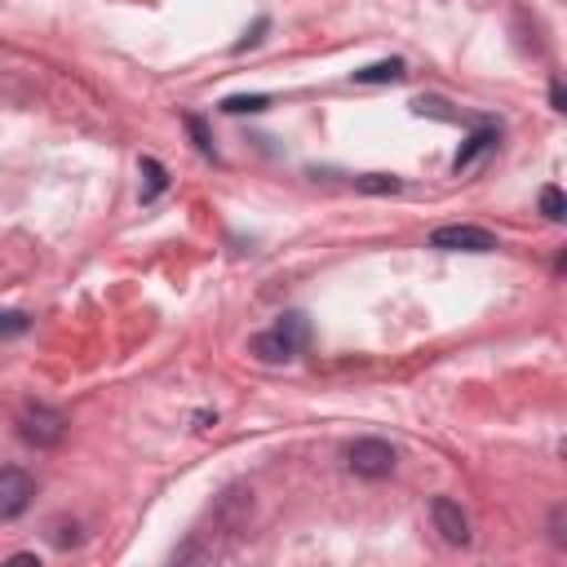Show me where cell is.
Masks as SVG:
<instances>
[{"instance_id": "obj_1", "label": "cell", "mask_w": 567, "mask_h": 567, "mask_svg": "<svg viewBox=\"0 0 567 567\" xmlns=\"http://www.w3.org/2000/svg\"><path fill=\"white\" fill-rule=\"evenodd\" d=\"M306 337H310L306 319L301 315H284L275 328H266V332H257L248 341V354H257L261 363H284V359H292L306 346Z\"/></svg>"}, {"instance_id": "obj_2", "label": "cell", "mask_w": 567, "mask_h": 567, "mask_svg": "<svg viewBox=\"0 0 567 567\" xmlns=\"http://www.w3.org/2000/svg\"><path fill=\"white\" fill-rule=\"evenodd\" d=\"M18 434H22V443H31V447H53V443H62V434H66V416L53 412V408H44V403H31V408H22V416H18Z\"/></svg>"}, {"instance_id": "obj_3", "label": "cell", "mask_w": 567, "mask_h": 567, "mask_svg": "<svg viewBox=\"0 0 567 567\" xmlns=\"http://www.w3.org/2000/svg\"><path fill=\"white\" fill-rule=\"evenodd\" d=\"M346 461H350V470L359 478H385V474H394L399 456H394V447L385 439H359V443H350Z\"/></svg>"}, {"instance_id": "obj_4", "label": "cell", "mask_w": 567, "mask_h": 567, "mask_svg": "<svg viewBox=\"0 0 567 567\" xmlns=\"http://www.w3.org/2000/svg\"><path fill=\"white\" fill-rule=\"evenodd\" d=\"M430 248L443 252H496V235L483 226H439L430 235Z\"/></svg>"}, {"instance_id": "obj_5", "label": "cell", "mask_w": 567, "mask_h": 567, "mask_svg": "<svg viewBox=\"0 0 567 567\" xmlns=\"http://www.w3.org/2000/svg\"><path fill=\"white\" fill-rule=\"evenodd\" d=\"M35 496V483L18 465H0V518H18Z\"/></svg>"}, {"instance_id": "obj_6", "label": "cell", "mask_w": 567, "mask_h": 567, "mask_svg": "<svg viewBox=\"0 0 567 567\" xmlns=\"http://www.w3.org/2000/svg\"><path fill=\"white\" fill-rule=\"evenodd\" d=\"M430 518H434V532H439L447 545H470V518H465V509H461L452 496H434Z\"/></svg>"}, {"instance_id": "obj_7", "label": "cell", "mask_w": 567, "mask_h": 567, "mask_svg": "<svg viewBox=\"0 0 567 567\" xmlns=\"http://www.w3.org/2000/svg\"><path fill=\"white\" fill-rule=\"evenodd\" d=\"M399 75H403V62L390 58V62H372V66L354 71V84H390V80H399Z\"/></svg>"}, {"instance_id": "obj_8", "label": "cell", "mask_w": 567, "mask_h": 567, "mask_svg": "<svg viewBox=\"0 0 567 567\" xmlns=\"http://www.w3.org/2000/svg\"><path fill=\"white\" fill-rule=\"evenodd\" d=\"M492 142H496V128H478V133H470V137H465V146L456 151V159H452V164H456V168L474 164V159H478V155H483Z\"/></svg>"}, {"instance_id": "obj_9", "label": "cell", "mask_w": 567, "mask_h": 567, "mask_svg": "<svg viewBox=\"0 0 567 567\" xmlns=\"http://www.w3.org/2000/svg\"><path fill=\"white\" fill-rule=\"evenodd\" d=\"M142 173H146V190H142V199H155V195L168 186V173H164V164H159V159H151V155L142 159Z\"/></svg>"}, {"instance_id": "obj_10", "label": "cell", "mask_w": 567, "mask_h": 567, "mask_svg": "<svg viewBox=\"0 0 567 567\" xmlns=\"http://www.w3.org/2000/svg\"><path fill=\"white\" fill-rule=\"evenodd\" d=\"M266 106H270V97H266V93H248V97L239 93V97H226V102H221V111H230V115H244V111H266Z\"/></svg>"}, {"instance_id": "obj_11", "label": "cell", "mask_w": 567, "mask_h": 567, "mask_svg": "<svg viewBox=\"0 0 567 567\" xmlns=\"http://www.w3.org/2000/svg\"><path fill=\"white\" fill-rule=\"evenodd\" d=\"M540 213H545L549 221H563L567 204H563V190H558V186H545V190H540Z\"/></svg>"}, {"instance_id": "obj_12", "label": "cell", "mask_w": 567, "mask_h": 567, "mask_svg": "<svg viewBox=\"0 0 567 567\" xmlns=\"http://www.w3.org/2000/svg\"><path fill=\"white\" fill-rule=\"evenodd\" d=\"M31 328V319L22 310H0V337H22Z\"/></svg>"}, {"instance_id": "obj_13", "label": "cell", "mask_w": 567, "mask_h": 567, "mask_svg": "<svg viewBox=\"0 0 567 567\" xmlns=\"http://www.w3.org/2000/svg\"><path fill=\"white\" fill-rule=\"evenodd\" d=\"M359 190H377V195H385V190H399V177H385V173H368V177H359Z\"/></svg>"}, {"instance_id": "obj_14", "label": "cell", "mask_w": 567, "mask_h": 567, "mask_svg": "<svg viewBox=\"0 0 567 567\" xmlns=\"http://www.w3.org/2000/svg\"><path fill=\"white\" fill-rule=\"evenodd\" d=\"M190 133H195V142L208 151V133H204V124H199V120H190Z\"/></svg>"}]
</instances>
